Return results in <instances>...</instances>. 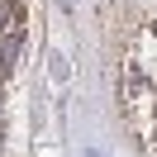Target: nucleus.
I'll use <instances>...</instances> for the list:
<instances>
[{
	"label": "nucleus",
	"mask_w": 157,
	"mask_h": 157,
	"mask_svg": "<svg viewBox=\"0 0 157 157\" xmlns=\"http://www.w3.org/2000/svg\"><path fill=\"white\" fill-rule=\"evenodd\" d=\"M19 29H14V33H0V71H5V76H10V71H14V57H19Z\"/></svg>",
	"instance_id": "nucleus-1"
},
{
	"label": "nucleus",
	"mask_w": 157,
	"mask_h": 157,
	"mask_svg": "<svg viewBox=\"0 0 157 157\" xmlns=\"http://www.w3.org/2000/svg\"><path fill=\"white\" fill-rule=\"evenodd\" d=\"M19 29V0H0V33Z\"/></svg>",
	"instance_id": "nucleus-2"
}]
</instances>
